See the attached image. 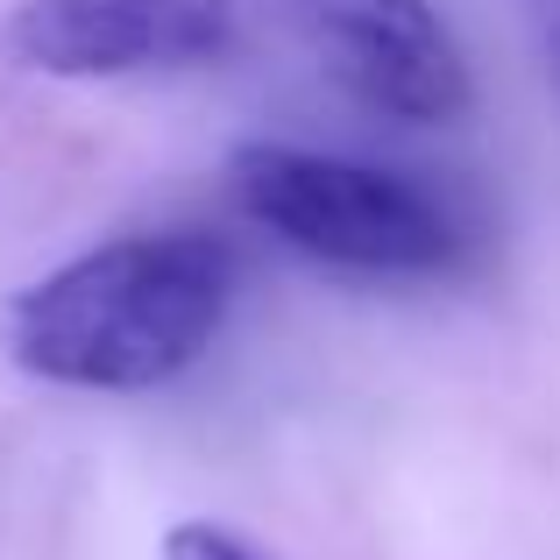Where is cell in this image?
<instances>
[{
  "label": "cell",
  "instance_id": "3",
  "mask_svg": "<svg viewBox=\"0 0 560 560\" xmlns=\"http://www.w3.org/2000/svg\"><path fill=\"white\" fill-rule=\"evenodd\" d=\"M270 36H284L334 93L383 121H462L468 65L425 0H234Z\"/></svg>",
  "mask_w": 560,
  "mask_h": 560
},
{
  "label": "cell",
  "instance_id": "6",
  "mask_svg": "<svg viewBox=\"0 0 560 560\" xmlns=\"http://www.w3.org/2000/svg\"><path fill=\"white\" fill-rule=\"evenodd\" d=\"M518 14H525V28H533L539 57H547V79L560 93V0H518Z\"/></svg>",
  "mask_w": 560,
  "mask_h": 560
},
{
  "label": "cell",
  "instance_id": "5",
  "mask_svg": "<svg viewBox=\"0 0 560 560\" xmlns=\"http://www.w3.org/2000/svg\"><path fill=\"white\" fill-rule=\"evenodd\" d=\"M164 560H270L256 539H242L234 525H213V518H185L171 525L164 539Z\"/></svg>",
  "mask_w": 560,
  "mask_h": 560
},
{
  "label": "cell",
  "instance_id": "1",
  "mask_svg": "<svg viewBox=\"0 0 560 560\" xmlns=\"http://www.w3.org/2000/svg\"><path fill=\"white\" fill-rule=\"evenodd\" d=\"M234 284L242 262L206 228L121 234L14 291L8 355L57 390H164L220 341Z\"/></svg>",
  "mask_w": 560,
  "mask_h": 560
},
{
  "label": "cell",
  "instance_id": "2",
  "mask_svg": "<svg viewBox=\"0 0 560 560\" xmlns=\"http://www.w3.org/2000/svg\"><path fill=\"white\" fill-rule=\"evenodd\" d=\"M228 199L270 242L348 277H440L468 256V228L440 191L299 142H242L228 156Z\"/></svg>",
  "mask_w": 560,
  "mask_h": 560
},
{
  "label": "cell",
  "instance_id": "4",
  "mask_svg": "<svg viewBox=\"0 0 560 560\" xmlns=\"http://www.w3.org/2000/svg\"><path fill=\"white\" fill-rule=\"evenodd\" d=\"M0 50L36 79L185 71L234 50V0H22Z\"/></svg>",
  "mask_w": 560,
  "mask_h": 560
}]
</instances>
